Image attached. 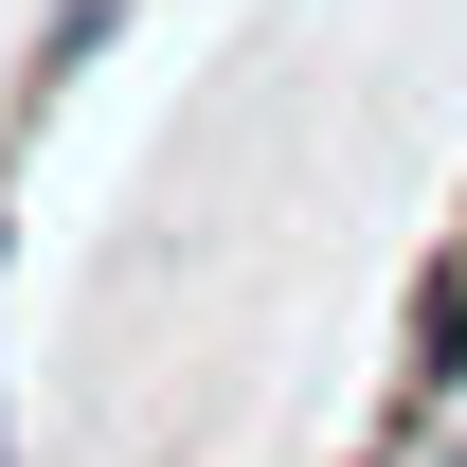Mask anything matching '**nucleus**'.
Instances as JSON below:
<instances>
[{
  "label": "nucleus",
  "mask_w": 467,
  "mask_h": 467,
  "mask_svg": "<svg viewBox=\"0 0 467 467\" xmlns=\"http://www.w3.org/2000/svg\"><path fill=\"white\" fill-rule=\"evenodd\" d=\"M450 378H467V270H450V288H431V306H413V378H396V396L431 413V396H450Z\"/></svg>",
  "instance_id": "obj_1"
}]
</instances>
